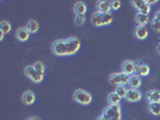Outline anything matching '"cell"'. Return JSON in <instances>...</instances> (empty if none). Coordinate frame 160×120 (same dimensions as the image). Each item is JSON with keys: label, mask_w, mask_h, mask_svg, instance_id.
<instances>
[{"label": "cell", "mask_w": 160, "mask_h": 120, "mask_svg": "<svg viewBox=\"0 0 160 120\" xmlns=\"http://www.w3.org/2000/svg\"><path fill=\"white\" fill-rule=\"evenodd\" d=\"M111 1L107 0H99L96 2V12L99 13H111Z\"/></svg>", "instance_id": "9c48e42d"}, {"label": "cell", "mask_w": 160, "mask_h": 120, "mask_svg": "<svg viewBox=\"0 0 160 120\" xmlns=\"http://www.w3.org/2000/svg\"><path fill=\"white\" fill-rule=\"evenodd\" d=\"M128 85H129V88H131V89H140V87L142 85V79H141V77L137 76V74L129 76Z\"/></svg>", "instance_id": "5bb4252c"}, {"label": "cell", "mask_w": 160, "mask_h": 120, "mask_svg": "<svg viewBox=\"0 0 160 120\" xmlns=\"http://www.w3.org/2000/svg\"><path fill=\"white\" fill-rule=\"evenodd\" d=\"M129 76L123 72H114L108 77V83L113 87H120V85H128Z\"/></svg>", "instance_id": "3957f363"}, {"label": "cell", "mask_w": 160, "mask_h": 120, "mask_svg": "<svg viewBox=\"0 0 160 120\" xmlns=\"http://www.w3.org/2000/svg\"><path fill=\"white\" fill-rule=\"evenodd\" d=\"M131 4L137 10V12L144 13V15H149L151 5L147 2V0H134V1H131Z\"/></svg>", "instance_id": "52a82bcc"}, {"label": "cell", "mask_w": 160, "mask_h": 120, "mask_svg": "<svg viewBox=\"0 0 160 120\" xmlns=\"http://www.w3.org/2000/svg\"><path fill=\"white\" fill-rule=\"evenodd\" d=\"M135 21H136L138 26H146L147 24L149 23V15H144V13L137 12L136 17H135Z\"/></svg>", "instance_id": "ac0fdd59"}, {"label": "cell", "mask_w": 160, "mask_h": 120, "mask_svg": "<svg viewBox=\"0 0 160 120\" xmlns=\"http://www.w3.org/2000/svg\"><path fill=\"white\" fill-rule=\"evenodd\" d=\"M16 39L19 42H25V41L29 40V36H30V31L27 29V28H18L15 34Z\"/></svg>", "instance_id": "4fadbf2b"}, {"label": "cell", "mask_w": 160, "mask_h": 120, "mask_svg": "<svg viewBox=\"0 0 160 120\" xmlns=\"http://www.w3.org/2000/svg\"><path fill=\"white\" fill-rule=\"evenodd\" d=\"M4 36H5V34L0 31V40H2V39H4Z\"/></svg>", "instance_id": "d6a6232c"}, {"label": "cell", "mask_w": 160, "mask_h": 120, "mask_svg": "<svg viewBox=\"0 0 160 120\" xmlns=\"http://www.w3.org/2000/svg\"><path fill=\"white\" fill-rule=\"evenodd\" d=\"M87 5L83 2V1H77L73 6V12L76 16H86L87 13Z\"/></svg>", "instance_id": "2e32d148"}, {"label": "cell", "mask_w": 160, "mask_h": 120, "mask_svg": "<svg viewBox=\"0 0 160 120\" xmlns=\"http://www.w3.org/2000/svg\"><path fill=\"white\" fill-rule=\"evenodd\" d=\"M96 120H106V119H105V118L102 117V115H100V117H99V118H98Z\"/></svg>", "instance_id": "836d02e7"}, {"label": "cell", "mask_w": 160, "mask_h": 120, "mask_svg": "<svg viewBox=\"0 0 160 120\" xmlns=\"http://www.w3.org/2000/svg\"><path fill=\"white\" fill-rule=\"evenodd\" d=\"M154 19H157V21H159L160 22V10H158L157 12H155V15H154V17H153Z\"/></svg>", "instance_id": "f1b7e54d"}, {"label": "cell", "mask_w": 160, "mask_h": 120, "mask_svg": "<svg viewBox=\"0 0 160 120\" xmlns=\"http://www.w3.org/2000/svg\"><path fill=\"white\" fill-rule=\"evenodd\" d=\"M128 89L129 88H127V85H120V87H117V88H116V93L120 96L122 100H123V98L125 100V96H127V93H128Z\"/></svg>", "instance_id": "cb8c5ba5"}, {"label": "cell", "mask_w": 160, "mask_h": 120, "mask_svg": "<svg viewBox=\"0 0 160 120\" xmlns=\"http://www.w3.org/2000/svg\"><path fill=\"white\" fill-rule=\"evenodd\" d=\"M157 52H158V54L160 55V42L157 45Z\"/></svg>", "instance_id": "1f68e13d"}, {"label": "cell", "mask_w": 160, "mask_h": 120, "mask_svg": "<svg viewBox=\"0 0 160 120\" xmlns=\"http://www.w3.org/2000/svg\"><path fill=\"white\" fill-rule=\"evenodd\" d=\"M11 28H12V26H11V23H10L8 21H2V22L0 23V31L4 32L5 35L11 31Z\"/></svg>", "instance_id": "603a6c76"}, {"label": "cell", "mask_w": 160, "mask_h": 120, "mask_svg": "<svg viewBox=\"0 0 160 120\" xmlns=\"http://www.w3.org/2000/svg\"><path fill=\"white\" fill-rule=\"evenodd\" d=\"M24 74L35 84H39V83H41L43 80V73L39 72L38 70H35L32 65V66H27L24 69Z\"/></svg>", "instance_id": "277c9868"}, {"label": "cell", "mask_w": 160, "mask_h": 120, "mask_svg": "<svg viewBox=\"0 0 160 120\" xmlns=\"http://www.w3.org/2000/svg\"><path fill=\"white\" fill-rule=\"evenodd\" d=\"M120 6H122V1H119V0H113V1H111V7H112V10H119Z\"/></svg>", "instance_id": "83f0119b"}, {"label": "cell", "mask_w": 160, "mask_h": 120, "mask_svg": "<svg viewBox=\"0 0 160 120\" xmlns=\"http://www.w3.org/2000/svg\"><path fill=\"white\" fill-rule=\"evenodd\" d=\"M135 36H136L138 40L147 39V36H148V29L146 26H138L137 25L136 29H135Z\"/></svg>", "instance_id": "d6986e66"}, {"label": "cell", "mask_w": 160, "mask_h": 120, "mask_svg": "<svg viewBox=\"0 0 160 120\" xmlns=\"http://www.w3.org/2000/svg\"><path fill=\"white\" fill-rule=\"evenodd\" d=\"M106 120H122V108L120 104L117 106H111L108 104L104 109L101 114Z\"/></svg>", "instance_id": "7a4b0ae2"}, {"label": "cell", "mask_w": 160, "mask_h": 120, "mask_svg": "<svg viewBox=\"0 0 160 120\" xmlns=\"http://www.w3.org/2000/svg\"><path fill=\"white\" fill-rule=\"evenodd\" d=\"M147 2H148L151 6H152V5H155V4L158 2V0H147Z\"/></svg>", "instance_id": "4dcf8cb0"}, {"label": "cell", "mask_w": 160, "mask_h": 120, "mask_svg": "<svg viewBox=\"0 0 160 120\" xmlns=\"http://www.w3.org/2000/svg\"><path fill=\"white\" fill-rule=\"evenodd\" d=\"M52 53L57 56H68V52H66V39L54 41L52 43Z\"/></svg>", "instance_id": "5b68a950"}, {"label": "cell", "mask_w": 160, "mask_h": 120, "mask_svg": "<svg viewBox=\"0 0 160 120\" xmlns=\"http://www.w3.org/2000/svg\"><path fill=\"white\" fill-rule=\"evenodd\" d=\"M86 23V16H76L75 17V24L77 26H82Z\"/></svg>", "instance_id": "484cf974"}, {"label": "cell", "mask_w": 160, "mask_h": 120, "mask_svg": "<svg viewBox=\"0 0 160 120\" xmlns=\"http://www.w3.org/2000/svg\"><path fill=\"white\" fill-rule=\"evenodd\" d=\"M90 23H92L93 26H96V28L104 26V23H102V13L94 12L92 15V17H90Z\"/></svg>", "instance_id": "e0dca14e"}, {"label": "cell", "mask_w": 160, "mask_h": 120, "mask_svg": "<svg viewBox=\"0 0 160 120\" xmlns=\"http://www.w3.org/2000/svg\"><path fill=\"white\" fill-rule=\"evenodd\" d=\"M135 69H136V63L132 60H125L122 64V72L128 74V76L135 74Z\"/></svg>", "instance_id": "30bf717a"}, {"label": "cell", "mask_w": 160, "mask_h": 120, "mask_svg": "<svg viewBox=\"0 0 160 120\" xmlns=\"http://www.w3.org/2000/svg\"><path fill=\"white\" fill-rule=\"evenodd\" d=\"M36 100V96H35V93L32 91V90H28L25 91L22 96V102H23L25 106H32Z\"/></svg>", "instance_id": "9a60e30c"}, {"label": "cell", "mask_w": 160, "mask_h": 120, "mask_svg": "<svg viewBox=\"0 0 160 120\" xmlns=\"http://www.w3.org/2000/svg\"><path fill=\"white\" fill-rule=\"evenodd\" d=\"M25 120H41L39 117H36V115H32V117H29V118H27Z\"/></svg>", "instance_id": "f546056e"}, {"label": "cell", "mask_w": 160, "mask_h": 120, "mask_svg": "<svg viewBox=\"0 0 160 120\" xmlns=\"http://www.w3.org/2000/svg\"><path fill=\"white\" fill-rule=\"evenodd\" d=\"M148 112L154 117H159L160 115V102H153L148 103Z\"/></svg>", "instance_id": "7402d4cb"}, {"label": "cell", "mask_w": 160, "mask_h": 120, "mask_svg": "<svg viewBox=\"0 0 160 120\" xmlns=\"http://www.w3.org/2000/svg\"><path fill=\"white\" fill-rule=\"evenodd\" d=\"M81 48V40L78 37H69L66 39V52L68 56L76 54Z\"/></svg>", "instance_id": "8992f818"}, {"label": "cell", "mask_w": 160, "mask_h": 120, "mask_svg": "<svg viewBox=\"0 0 160 120\" xmlns=\"http://www.w3.org/2000/svg\"><path fill=\"white\" fill-rule=\"evenodd\" d=\"M120 101H122V98H120V96L116 91L111 93L108 95V97H107V102H108V104H111V106H117V104L120 103Z\"/></svg>", "instance_id": "44dd1931"}, {"label": "cell", "mask_w": 160, "mask_h": 120, "mask_svg": "<svg viewBox=\"0 0 160 120\" xmlns=\"http://www.w3.org/2000/svg\"><path fill=\"white\" fill-rule=\"evenodd\" d=\"M30 34H36V32L39 31V29H40V24L38 21H35V19H30L28 23H27V26H25Z\"/></svg>", "instance_id": "ffe728a7"}, {"label": "cell", "mask_w": 160, "mask_h": 120, "mask_svg": "<svg viewBox=\"0 0 160 120\" xmlns=\"http://www.w3.org/2000/svg\"><path fill=\"white\" fill-rule=\"evenodd\" d=\"M72 97H73V101L76 103L82 104V106H88L93 101L92 94L89 91H87V90H84V89H77V90H75Z\"/></svg>", "instance_id": "6da1fadb"}, {"label": "cell", "mask_w": 160, "mask_h": 120, "mask_svg": "<svg viewBox=\"0 0 160 120\" xmlns=\"http://www.w3.org/2000/svg\"><path fill=\"white\" fill-rule=\"evenodd\" d=\"M32 66H34V69H35V70H38V71L41 72V73H45L46 66H45V64H43L42 61H36Z\"/></svg>", "instance_id": "d4e9b609"}, {"label": "cell", "mask_w": 160, "mask_h": 120, "mask_svg": "<svg viewBox=\"0 0 160 120\" xmlns=\"http://www.w3.org/2000/svg\"><path fill=\"white\" fill-rule=\"evenodd\" d=\"M151 72V67L146 63H136V69H135V74L140 77H146Z\"/></svg>", "instance_id": "7c38bea8"}, {"label": "cell", "mask_w": 160, "mask_h": 120, "mask_svg": "<svg viewBox=\"0 0 160 120\" xmlns=\"http://www.w3.org/2000/svg\"><path fill=\"white\" fill-rule=\"evenodd\" d=\"M146 100L148 103L160 102V90L159 89H151L146 93Z\"/></svg>", "instance_id": "8fae6325"}, {"label": "cell", "mask_w": 160, "mask_h": 120, "mask_svg": "<svg viewBox=\"0 0 160 120\" xmlns=\"http://www.w3.org/2000/svg\"><path fill=\"white\" fill-rule=\"evenodd\" d=\"M151 24H152V29L154 30V31L160 32V22L159 21H157V19L153 18L152 21H151Z\"/></svg>", "instance_id": "4316f807"}, {"label": "cell", "mask_w": 160, "mask_h": 120, "mask_svg": "<svg viewBox=\"0 0 160 120\" xmlns=\"http://www.w3.org/2000/svg\"><path fill=\"white\" fill-rule=\"evenodd\" d=\"M142 93L140 91V89H128V93H127V96H125V100L128 102H140L142 100Z\"/></svg>", "instance_id": "ba28073f"}]
</instances>
